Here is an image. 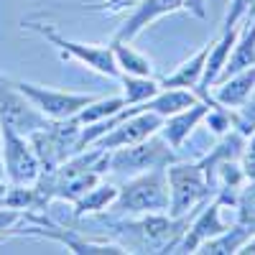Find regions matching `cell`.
Listing matches in <instances>:
<instances>
[{
    "mask_svg": "<svg viewBox=\"0 0 255 255\" xmlns=\"http://www.w3.org/2000/svg\"><path fill=\"white\" fill-rule=\"evenodd\" d=\"M125 108V100H123V95H115V97H97V100H92L87 108H82L79 113H77V120L82 123V128L84 125H92V123H100V120H108V118H113L115 113H120Z\"/></svg>",
    "mask_w": 255,
    "mask_h": 255,
    "instance_id": "e0dca14e",
    "label": "cell"
},
{
    "mask_svg": "<svg viewBox=\"0 0 255 255\" xmlns=\"http://www.w3.org/2000/svg\"><path fill=\"white\" fill-rule=\"evenodd\" d=\"M168 179V215L171 217H189L215 197L199 161L197 163H168L166 166Z\"/></svg>",
    "mask_w": 255,
    "mask_h": 255,
    "instance_id": "7a4b0ae2",
    "label": "cell"
},
{
    "mask_svg": "<svg viewBox=\"0 0 255 255\" xmlns=\"http://www.w3.org/2000/svg\"><path fill=\"white\" fill-rule=\"evenodd\" d=\"M118 197V186L108 184V181H100L95 184L87 194L82 199L74 202V217H84V215H100L102 209H108Z\"/></svg>",
    "mask_w": 255,
    "mask_h": 255,
    "instance_id": "9a60e30c",
    "label": "cell"
},
{
    "mask_svg": "<svg viewBox=\"0 0 255 255\" xmlns=\"http://www.w3.org/2000/svg\"><path fill=\"white\" fill-rule=\"evenodd\" d=\"M26 209H15V207H0V238H5L10 230H15L18 222H23Z\"/></svg>",
    "mask_w": 255,
    "mask_h": 255,
    "instance_id": "ffe728a7",
    "label": "cell"
},
{
    "mask_svg": "<svg viewBox=\"0 0 255 255\" xmlns=\"http://www.w3.org/2000/svg\"><path fill=\"white\" fill-rule=\"evenodd\" d=\"M5 194H8V181L0 176V199H5Z\"/></svg>",
    "mask_w": 255,
    "mask_h": 255,
    "instance_id": "cb8c5ba5",
    "label": "cell"
},
{
    "mask_svg": "<svg viewBox=\"0 0 255 255\" xmlns=\"http://www.w3.org/2000/svg\"><path fill=\"white\" fill-rule=\"evenodd\" d=\"M209 108H215V105H209V102H204V100H197L194 105H189L186 110L163 118V125H161L158 133L168 140V145L179 151V148L184 145V140L191 135V130H194V128L207 118Z\"/></svg>",
    "mask_w": 255,
    "mask_h": 255,
    "instance_id": "9c48e42d",
    "label": "cell"
},
{
    "mask_svg": "<svg viewBox=\"0 0 255 255\" xmlns=\"http://www.w3.org/2000/svg\"><path fill=\"white\" fill-rule=\"evenodd\" d=\"M15 87L36 105V110L41 115H46L49 120L77 118V113L82 108H87L92 100H97V95L61 92V90H51V87H41V84H33V82H15Z\"/></svg>",
    "mask_w": 255,
    "mask_h": 255,
    "instance_id": "52a82bcc",
    "label": "cell"
},
{
    "mask_svg": "<svg viewBox=\"0 0 255 255\" xmlns=\"http://www.w3.org/2000/svg\"><path fill=\"white\" fill-rule=\"evenodd\" d=\"M49 125V118L36 110V105L15 87V82L0 74V128H10L20 135H31Z\"/></svg>",
    "mask_w": 255,
    "mask_h": 255,
    "instance_id": "8992f818",
    "label": "cell"
},
{
    "mask_svg": "<svg viewBox=\"0 0 255 255\" xmlns=\"http://www.w3.org/2000/svg\"><path fill=\"white\" fill-rule=\"evenodd\" d=\"M240 161H243V168H245L248 179H255V130L245 140V151H243V158Z\"/></svg>",
    "mask_w": 255,
    "mask_h": 255,
    "instance_id": "44dd1931",
    "label": "cell"
},
{
    "mask_svg": "<svg viewBox=\"0 0 255 255\" xmlns=\"http://www.w3.org/2000/svg\"><path fill=\"white\" fill-rule=\"evenodd\" d=\"M123 100L125 105H143L161 92V82L156 77H138V74H123Z\"/></svg>",
    "mask_w": 255,
    "mask_h": 255,
    "instance_id": "2e32d148",
    "label": "cell"
},
{
    "mask_svg": "<svg viewBox=\"0 0 255 255\" xmlns=\"http://www.w3.org/2000/svg\"><path fill=\"white\" fill-rule=\"evenodd\" d=\"M3 135V168H5V181L13 186H36L44 168L33 151L28 135H20L10 128H0Z\"/></svg>",
    "mask_w": 255,
    "mask_h": 255,
    "instance_id": "5b68a950",
    "label": "cell"
},
{
    "mask_svg": "<svg viewBox=\"0 0 255 255\" xmlns=\"http://www.w3.org/2000/svg\"><path fill=\"white\" fill-rule=\"evenodd\" d=\"M197 100H199V95L194 90H186V87H161V92L156 97L143 102V110H153L161 118H168L174 113L186 110L189 105H194Z\"/></svg>",
    "mask_w": 255,
    "mask_h": 255,
    "instance_id": "7c38bea8",
    "label": "cell"
},
{
    "mask_svg": "<svg viewBox=\"0 0 255 255\" xmlns=\"http://www.w3.org/2000/svg\"><path fill=\"white\" fill-rule=\"evenodd\" d=\"M235 222L255 232V179H248L235 202Z\"/></svg>",
    "mask_w": 255,
    "mask_h": 255,
    "instance_id": "ac0fdd59",
    "label": "cell"
},
{
    "mask_svg": "<svg viewBox=\"0 0 255 255\" xmlns=\"http://www.w3.org/2000/svg\"><path fill=\"white\" fill-rule=\"evenodd\" d=\"M186 0H138L133 13L123 20V26L115 31V41H133L145 26H151L153 20L171 15L176 10H184Z\"/></svg>",
    "mask_w": 255,
    "mask_h": 255,
    "instance_id": "ba28073f",
    "label": "cell"
},
{
    "mask_svg": "<svg viewBox=\"0 0 255 255\" xmlns=\"http://www.w3.org/2000/svg\"><path fill=\"white\" fill-rule=\"evenodd\" d=\"M0 176L5 179V168H3V135H0Z\"/></svg>",
    "mask_w": 255,
    "mask_h": 255,
    "instance_id": "d4e9b609",
    "label": "cell"
},
{
    "mask_svg": "<svg viewBox=\"0 0 255 255\" xmlns=\"http://www.w3.org/2000/svg\"><path fill=\"white\" fill-rule=\"evenodd\" d=\"M26 28L36 31L41 38H46L51 46H56L64 56H69L79 64H87L90 69L110 77V79H120L123 72L118 69L115 64V54H113V46L110 44H79V41H72V38H64L59 31H54L51 26H44V23H23Z\"/></svg>",
    "mask_w": 255,
    "mask_h": 255,
    "instance_id": "277c9868",
    "label": "cell"
},
{
    "mask_svg": "<svg viewBox=\"0 0 255 255\" xmlns=\"http://www.w3.org/2000/svg\"><path fill=\"white\" fill-rule=\"evenodd\" d=\"M174 161H179L176 148L168 145V140L161 133H153L151 138H145L140 143L113 148L108 171L120 174V176H138L145 171H153V168H166Z\"/></svg>",
    "mask_w": 255,
    "mask_h": 255,
    "instance_id": "3957f363",
    "label": "cell"
},
{
    "mask_svg": "<svg viewBox=\"0 0 255 255\" xmlns=\"http://www.w3.org/2000/svg\"><path fill=\"white\" fill-rule=\"evenodd\" d=\"M232 125H235V130H240L245 138L255 130V90H253V95L248 97V102L243 105V108L232 110Z\"/></svg>",
    "mask_w": 255,
    "mask_h": 255,
    "instance_id": "d6986e66",
    "label": "cell"
},
{
    "mask_svg": "<svg viewBox=\"0 0 255 255\" xmlns=\"http://www.w3.org/2000/svg\"><path fill=\"white\" fill-rule=\"evenodd\" d=\"M115 217H140L151 212H168V179L166 168L138 174L118 189V197L110 204Z\"/></svg>",
    "mask_w": 255,
    "mask_h": 255,
    "instance_id": "6da1fadb",
    "label": "cell"
},
{
    "mask_svg": "<svg viewBox=\"0 0 255 255\" xmlns=\"http://www.w3.org/2000/svg\"><path fill=\"white\" fill-rule=\"evenodd\" d=\"M209 49H212V41L204 44L197 54H191L186 61H181L171 74H163L158 79L161 87H186V90H194L199 95V84H202V74H204V64H207Z\"/></svg>",
    "mask_w": 255,
    "mask_h": 255,
    "instance_id": "8fae6325",
    "label": "cell"
},
{
    "mask_svg": "<svg viewBox=\"0 0 255 255\" xmlns=\"http://www.w3.org/2000/svg\"><path fill=\"white\" fill-rule=\"evenodd\" d=\"M113 54H115V64L123 74H138V77H153V64L151 59H145L140 51H135L130 46V41H110Z\"/></svg>",
    "mask_w": 255,
    "mask_h": 255,
    "instance_id": "5bb4252c",
    "label": "cell"
},
{
    "mask_svg": "<svg viewBox=\"0 0 255 255\" xmlns=\"http://www.w3.org/2000/svg\"><path fill=\"white\" fill-rule=\"evenodd\" d=\"M253 90H255V67L232 74L225 82L212 84L209 95H212V100H215L217 105H222V108L238 110V108H243V105L248 102V97L253 95Z\"/></svg>",
    "mask_w": 255,
    "mask_h": 255,
    "instance_id": "30bf717a",
    "label": "cell"
},
{
    "mask_svg": "<svg viewBox=\"0 0 255 255\" xmlns=\"http://www.w3.org/2000/svg\"><path fill=\"white\" fill-rule=\"evenodd\" d=\"M250 235H253V232H250L248 227H243L240 222H232L225 232H220V235L204 240V243L197 248V253H204V255H230V253H240L243 243H245Z\"/></svg>",
    "mask_w": 255,
    "mask_h": 255,
    "instance_id": "4fadbf2b",
    "label": "cell"
},
{
    "mask_svg": "<svg viewBox=\"0 0 255 255\" xmlns=\"http://www.w3.org/2000/svg\"><path fill=\"white\" fill-rule=\"evenodd\" d=\"M184 10H189L191 15H197V18H207V0H186Z\"/></svg>",
    "mask_w": 255,
    "mask_h": 255,
    "instance_id": "7402d4cb",
    "label": "cell"
},
{
    "mask_svg": "<svg viewBox=\"0 0 255 255\" xmlns=\"http://www.w3.org/2000/svg\"><path fill=\"white\" fill-rule=\"evenodd\" d=\"M240 253H243V255H255V232H253V235H250V238L243 243Z\"/></svg>",
    "mask_w": 255,
    "mask_h": 255,
    "instance_id": "603a6c76",
    "label": "cell"
}]
</instances>
